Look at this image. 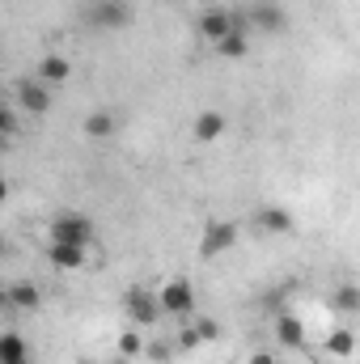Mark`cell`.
Listing matches in <instances>:
<instances>
[{
  "mask_svg": "<svg viewBox=\"0 0 360 364\" xmlns=\"http://www.w3.org/2000/svg\"><path fill=\"white\" fill-rule=\"evenodd\" d=\"M93 237H97L93 216H85V212H55V220H51V242H73V246H85V250H90Z\"/></svg>",
  "mask_w": 360,
  "mask_h": 364,
  "instance_id": "1",
  "label": "cell"
},
{
  "mask_svg": "<svg viewBox=\"0 0 360 364\" xmlns=\"http://www.w3.org/2000/svg\"><path fill=\"white\" fill-rule=\"evenodd\" d=\"M157 305H162V314H170V318H186V314H195V288H191V279H166L162 284V292H157Z\"/></svg>",
  "mask_w": 360,
  "mask_h": 364,
  "instance_id": "2",
  "label": "cell"
},
{
  "mask_svg": "<svg viewBox=\"0 0 360 364\" xmlns=\"http://www.w3.org/2000/svg\"><path fill=\"white\" fill-rule=\"evenodd\" d=\"M238 246V225L233 220H208L203 237H199V259H221Z\"/></svg>",
  "mask_w": 360,
  "mask_h": 364,
  "instance_id": "3",
  "label": "cell"
},
{
  "mask_svg": "<svg viewBox=\"0 0 360 364\" xmlns=\"http://www.w3.org/2000/svg\"><path fill=\"white\" fill-rule=\"evenodd\" d=\"M233 26H242V13H233V9H225V4H203V13H199V34H203L208 43H221Z\"/></svg>",
  "mask_w": 360,
  "mask_h": 364,
  "instance_id": "4",
  "label": "cell"
},
{
  "mask_svg": "<svg viewBox=\"0 0 360 364\" xmlns=\"http://www.w3.org/2000/svg\"><path fill=\"white\" fill-rule=\"evenodd\" d=\"M90 21L102 26V30H123L136 21V4L132 0H97L90 9Z\"/></svg>",
  "mask_w": 360,
  "mask_h": 364,
  "instance_id": "5",
  "label": "cell"
},
{
  "mask_svg": "<svg viewBox=\"0 0 360 364\" xmlns=\"http://www.w3.org/2000/svg\"><path fill=\"white\" fill-rule=\"evenodd\" d=\"M123 314H127L136 326H153L157 314H162L157 292H149V288H127V296H123Z\"/></svg>",
  "mask_w": 360,
  "mask_h": 364,
  "instance_id": "6",
  "label": "cell"
},
{
  "mask_svg": "<svg viewBox=\"0 0 360 364\" xmlns=\"http://www.w3.org/2000/svg\"><path fill=\"white\" fill-rule=\"evenodd\" d=\"M17 106H21V114H47V106H51V90L38 81V77H26V81H17Z\"/></svg>",
  "mask_w": 360,
  "mask_h": 364,
  "instance_id": "7",
  "label": "cell"
},
{
  "mask_svg": "<svg viewBox=\"0 0 360 364\" xmlns=\"http://www.w3.org/2000/svg\"><path fill=\"white\" fill-rule=\"evenodd\" d=\"M246 13H250V26H255V30H263V34H280V30L288 26V17H284L280 0H255Z\"/></svg>",
  "mask_w": 360,
  "mask_h": 364,
  "instance_id": "8",
  "label": "cell"
},
{
  "mask_svg": "<svg viewBox=\"0 0 360 364\" xmlns=\"http://www.w3.org/2000/svg\"><path fill=\"white\" fill-rule=\"evenodd\" d=\"M4 292H9V314H34V309L43 305V292H38V284H34V279L4 284Z\"/></svg>",
  "mask_w": 360,
  "mask_h": 364,
  "instance_id": "9",
  "label": "cell"
},
{
  "mask_svg": "<svg viewBox=\"0 0 360 364\" xmlns=\"http://www.w3.org/2000/svg\"><path fill=\"white\" fill-rule=\"evenodd\" d=\"M225 132H229V119H225L221 110H199L195 123H191V136H195L199 144H212V140H221Z\"/></svg>",
  "mask_w": 360,
  "mask_h": 364,
  "instance_id": "10",
  "label": "cell"
},
{
  "mask_svg": "<svg viewBox=\"0 0 360 364\" xmlns=\"http://www.w3.org/2000/svg\"><path fill=\"white\" fill-rule=\"evenodd\" d=\"M47 259H51V267H60V272H81L85 259H90V250H85V246H73V242H51V246H47Z\"/></svg>",
  "mask_w": 360,
  "mask_h": 364,
  "instance_id": "11",
  "label": "cell"
},
{
  "mask_svg": "<svg viewBox=\"0 0 360 364\" xmlns=\"http://www.w3.org/2000/svg\"><path fill=\"white\" fill-rule=\"evenodd\" d=\"M275 343H280V348H292V352L305 343V326H301V318H292L288 309L275 314Z\"/></svg>",
  "mask_w": 360,
  "mask_h": 364,
  "instance_id": "12",
  "label": "cell"
},
{
  "mask_svg": "<svg viewBox=\"0 0 360 364\" xmlns=\"http://www.w3.org/2000/svg\"><path fill=\"white\" fill-rule=\"evenodd\" d=\"M255 225H259L263 233H292V229H297L292 212H288V208H275V203H271V208H259V212H255Z\"/></svg>",
  "mask_w": 360,
  "mask_h": 364,
  "instance_id": "13",
  "label": "cell"
},
{
  "mask_svg": "<svg viewBox=\"0 0 360 364\" xmlns=\"http://www.w3.org/2000/svg\"><path fill=\"white\" fill-rule=\"evenodd\" d=\"M68 77H73V64H68L64 55H43V60H38V81H43L47 90L64 85Z\"/></svg>",
  "mask_w": 360,
  "mask_h": 364,
  "instance_id": "14",
  "label": "cell"
},
{
  "mask_svg": "<svg viewBox=\"0 0 360 364\" xmlns=\"http://www.w3.org/2000/svg\"><path fill=\"white\" fill-rule=\"evenodd\" d=\"M0 364H30V343L17 331H4L0 335Z\"/></svg>",
  "mask_w": 360,
  "mask_h": 364,
  "instance_id": "15",
  "label": "cell"
},
{
  "mask_svg": "<svg viewBox=\"0 0 360 364\" xmlns=\"http://www.w3.org/2000/svg\"><path fill=\"white\" fill-rule=\"evenodd\" d=\"M212 47H216V55H225V60H242V55L250 51V34H246L242 26H233V30H229L221 43H212Z\"/></svg>",
  "mask_w": 360,
  "mask_h": 364,
  "instance_id": "16",
  "label": "cell"
},
{
  "mask_svg": "<svg viewBox=\"0 0 360 364\" xmlns=\"http://www.w3.org/2000/svg\"><path fill=\"white\" fill-rule=\"evenodd\" d=\"M81 132H85L90 140H106V136H115V114H110V110H93V114H85Z\"/></svg>",
  "mask_w": 360,
  "mask_h": 364,
  "instance_id": "17",
  "label": "cell"
},
{
  "mask_svg": "<svg viewBox=\"0 0 360 364\" xmlns=\"http://www.w3.org/2000/svg\"><path fill=\"white\" fill-rule=\"evenodd\" d=\"M352 348H356V335H352V331H331V335H327V352H331V356L348 360Z\"/></svg>",
  "mask_w": 360,
  "mask_h": 364,
  "instance_id": "18",
  "label": "cell"
},
{
  "mask_svg": "<svg viewBox=\"0 0 360 364\" xmlns=\"http://www.w3.org/2000/svg\"><path fill=\"white\" fill-rule=\"evenodd\" d=\"M335 305H339L344 314H356V309H360V288H356V284H344V288L335 292Z\"/></svg>",
  "mask_w": 360,
  "mask_h": 364,
  "instance_id": "19",
  "label": "cell"
},
{
  "mask_svg": "<svg viewBox=\"0 0 360 364\" xmlns=\"http://www.w3.org/2000/svg\"><path fill=\"white\" fill-rule=\"evenodd\" d=\"M191 326H195V335H199L203 343H212V339H221V326H216L212 318H191Z\"/></svg>",
  "mask_w": 360,
  "mask_h": 364,
  "instance_id": "20",
  "label": "cell"
},
{
  "mask_svg": "<svg viewBox=\"0 0 360 364\" xmlns=\"http://www.w3.org/2000/svg\"><path fill=\"white\" fill-rule=\"evenodd\" d=\"M119 352H123V356H140V352H144V339H140L136 331H123V335H119Z\"/></svg>",
  "mask_w": 360,
  "mask_h": 364,
  "instance_id": "21",
  "label": "cell"
},
{
  "mask_svg": "<svg viewBox=\"0 0 360 364\" xmlns=\"http://www.w3.org/2000/svg\"><path fill=\"white\" fill-rule=\"evenodd\" d=\"M13 132H17V114H13V110H9V106H0V136H4V140H9V136H13Z\"/></svg>",
  "mask_w": 360,
  "mask_h": 364,
  "instance_id": "22",
  "label": "cell"
},
{
  "mask_svg": "<svg viewBox=\"0 0 360 364\" xmlns=\"http://www.w3.org/2000/svg\"><path fill=\"white\" fill-rule=\"evenodd\" d=\"M144 352H149V360H157V364H166L170 356H174V348H170V343H149Z\"/></svg>",
  "mask_w": 360,
  "mask_h": 364,
  "instance_id": "23",
  "label": "cell"
},
{
  "mask_svg": "<svg viewBox=\"0 0 360 364\" xmlns=\"http://www.w3.org/2000/svg\"><path fill=\"white\" fill-rule=\"evenodd\" d=\"M199 343H203V339L195 335V326H182V335H179V348H182V352H195Z\"/></svg>",
  "mask_w": 360,
  "mask_h": 364,
  "instance_id": "24",
  "label": "cell"
},
{
  "mask_svg": "<svg viewBox=\"0 0 360 364\" xmlns=\"http://www.w3.org/2000/svg\"><path fill=\"white\" fill-rule=\"evenodd\" d=\"M250 364H280V360H275L271 352H255V356H250Z\"/></svg>",
  "mask_w": 360,
  "mask_h": 364,
  "instance_id": "25",
  "label": "cell"
},
{
  "mask_svg": "<svg viewBox=\"0 0 360 364\" xmlns=\"http://www.w3.org/2000/svg\"><path fill=\"white\" fill-rule=\"evenodd\" d=\"M0 314H9V292L0 288Z\"/></svg>",
  "mask_w": 360,
  "mask_h": 364,
  "instance_id": "26",
  "label": "cell"
},
{
  "mask_svg": "<svg viewBox=\"0 0 360 364\" xmlns=\"http://www.w3.org/2000/svg\"><path fill=\"white\" fill-rule=\"evenodd\" d=\"M9 199V182H4V174H0V203Z\"/></svg>",
  "mask_w": 360,
  "mask_h": 364,
  "instance_id": "27",
  "label": "cell"
},
{
  "mask_svg": "<svg viewBox=\"0 0 360 364\" xmlns=\"http://www.w3.org/2000/svg\"><path fill=\"white\" fill-rule=\"evenodd\" d=\"M203 4H221V0H203Z\"/></svg>",
  "mask_w": 360,
  "mask_h": 364,
  "instance_id": "28",
  "label": "cell"
},
{
  "mask_svg": "<svg viewBox=\"0 0 360 364\" xmlns=\"http://www.w3.org/2000/svg\"><path fill=\"white\" fill-rule=\"evenodd\" d=\"M0 255H4V237H0Z\"/></svg>",
  "mask_w": 360,
  "mask_h": 364,
  "instance_id": "29",
  "label": "cell"
},
{
  "mask_svg": "<svg viewBox=\"0 0 360 364\" xmlns=\"http://www.w3.org/2000/svg\"><path fill=\"white\" fill-rule=\"evenodd\" d=\"M166 4H174V0H166Z\"/></svg>",
  "mask_w": 360,
  "mask_h": 364,
  "instance_id": "30",
  "label": "cell"
},
{
  "mask_svg": "<svg viewBox=\"0 0 360 364\" xmlns=\"http://www.w3.org/2000/svg\"><path fill=\"white\" fill-rule=\"evenodd\" d=\"M0 144H4V136H0Z\"/></svg>",
  "mask_w": 360,
  "mask_h": 364,
  "instance_id": "31",
  "label": "cell"
}]
</instances>
